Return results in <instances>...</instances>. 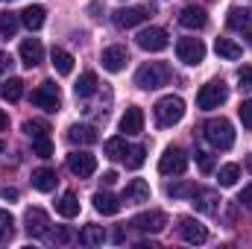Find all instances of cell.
<instances>
[{
    "label": "cell",
    "instance_id": "46",
    "mask_svg": "<svg viewBox=\"0 0 252 249\" xmlns=\"http://www.w3.org/2000/svg\"><path fill=\"white\" fill-rule=\"evenodd\" d=\"M138 249H158L156 241H144V244H138Z\"/></svg>",
    "mask_w": 252,
    "mask_h": 249
},
{
    "label": "cell",
    "instance_id": "43",
    "mask_svg": "<svg viewBox=\"0 0 252 249\" xmlns=\"http://www.w3.org/2000/svg\"><path fill=\"white\" fill-rule=\"evenodd\" d=\"M53 241H59V244H67V241H70V232H67V229H59V232L53 235Z\"/></svg>",
    "mask_w": 252,
    "mask_h": 249
},
{
    "label": "cell",
    "instance_id": "19",
    "mask_svg": "<svg viewBox=\"0 0 252 249\" xmlns=\"http://www.w3.org/2000/svg\"><path fill=\"white\" fill-rule=\"evenodd\" d=\"M91 202H94V208H97L100 214H106V217H115V214L121 211V199H118L115 193H109V190H97Z\"/></svg>",
    "mask_w": 252,
    "mask_h": 249
},
{
    "label": "cell",
    "instance_id": "30",
    "mask_svg": "<svg viewBox=\"0 0 252 249\" xmlns=\"http://www.w3.org/2000/svg\"><path fill=\"white\" fill-rule=\"evenodd\" d=\"M56 211H59L62 217H67V220L76 217V214H79V199H76V193H64L62 199L56 202Z\"/></svg>",
    "mask_w": 252,
    "mask_h": 249
},
{
    "label": "cell",
    "instance_id": "32",
    "mask_svg": "<svg viewBox=\"0 0 252 249\" xmlns=\"http://www.w3.org/2000/svg\"><path fill=\"white\" fill-rule=\"evenodd\" d=\"M18 24H21V15H12V12H0V35L12 38L18 32Z\"/></svg>",
    "mask_w": 252,
    "mask_h": 249
},
{
    "label": "cell",
    "instance_id": "25",
    "mask_svg": "<svg viewBox=\"0 0 252 249\" xmlns=\"http://www.w3.org/2000/svg\"><path fill=\"white\" fill-rule=\"evenodd\" d=\"M44 6H27L24 12H21V24L24 27H30V30H41L44 27Z\"/></svg>",
    "mask_w": 252,
    "mask_h": 249
},
{
    "label": "cell",
    "instance_id": "42",
    "mask_svg": "<svg viewBox=\"0 0 252 249\" xmlns=\"http://www.w3.org/2000/svg\"><path fill=\"white\" fill-rule=\"evenodd\" d=\"M238 202H241V205H247V208H252V185L241 190V196H238Z\"/></svg>",
    "mask_w": 252,
    "mask_h": 249
},
{
    "label": "cell",
    "instance_id": "45",
    "mask_svg": "<svg viewBox=\"0 0 252 249\" xmlns=\"http://www.w3.org/2000/svg\"><path fill=\"white\" fill-rule=\"evenodd\" d=\"M103 182H106V185H115V182H118V173H115V170L103 173Z\"/></svg>",
    "mask_w": 252,
    "mask_h": 249
},
{
    "label": "cell",
    "instance_id": "17",
    "mask_svg": "<svg viewBox=\"0 0 252 249\" xmlns=\"http://www.w3.org/2000/svg\"><path fill=\"white\" fill-rule=\"evenodd\" d=\"M179 24H182L185 30H205L208 15H205L202 6H185V9L179 12Z\"/></svg>",
    "mask_w": 252,
    "mask_h": 249
},
{
    "label": "cell",
    "instance_id": "47",
    "mask_svg": "<svg viewBox=\"0 0 252 249\" xmlns=\"http://www.w3.org/2000/svg\"><path fill=\"white\" fill-rule=\"evenodd\" d=\"M6 126H9V118H6V112H3V109H0V132H3V129H6Z\"/></svg>",
    "mask_w": 252,
    "mask_h": 249
},
{
    "label": "cell",
    "instance_id": "31",
    "mask_svg": "<svg viewBox=\"0 0 252 249\" xmlns=\"http://www.w3.org/2000/svg\"><path fill=\"white\" fill-rule=\"evenodd\" d=\"M238 179H241V167H238V164H223L220 173H217V182H220L223 187L238 185Z\"/></svg>",
    "mask_w": 252,
    "mask_h": 249
},
{
    "label": "cell",
    "instance_id": "9",
    "mask_svg": "<svg viewBox=\"0 0 252 249\" xmlns=\"http://www.w3.org/2000/svg\"><path fill=\"white\" fill-rule=\"evenodd\" d=\"M164 226H167V214L164 211H156V208L132 217V229H138L144 235H158V232H164Z\"/></svg>",
    "mask_w": 252,
    "mask_h": 249
},
{
    "label": "cell",
    "instance_id": "35",
    "mask_svg": "<svg viewBox=\"0 0 252 249\" xmlns=\"http://www.w3.org/2000/svg\"><path fill=\"white\" fill-rule=\"evenodd\" d=\"M15 235V217L9 211H0V244H9Z\"/></svg>",
    "mask_w": 252,
    "mask_h": 249
},
{
    "label": "cell",
    "instance_id": "24",
    "mask_svg": "<svg viewBox=\"0 0 252 249\" xmlns=\"http://www.w3.org/2000/svg\"><path fill=\"white\" fill-rule=\"evenodd\" d=\"M50 59H53V67H56V73H59V76H70V73H73V56H70L67 50L53 47Z\"/></svg>",
    "mask_w": 252,
    "mask_h": 249
},
{
    "label": "cell",
    "instance_id": "37",
    "mask_svg": "<svg viewBox=\"0 0 252 249\" xmlns=\"http://www.w3.org/2000/svg\"><path fill=\"white\" fill-rule=\"evenodd\" d=\"M24 132H27V135H30V141H32V138L47 135V132H50V126L44 124V121H27V124H24Z\"/></svg>",
    "mask_w": 252,
    "mask_h": 249
},
{
    "label": "cell",
    "instance_id": "49",
    "mask_svg": "<svg viewBox=\"0 0 252 249\" xmlns=\"http://www.w3.org/2000/svg\"><path fill=\"white\" fill-rule=\"evenodd\" d=\"M3 150H6V144H3V141H0V156H3Z\"/></svg>",
    "mask_w": 252,
    "mask_h": 249
},
{
    "label": "cell",
    "instance_id": "27",
    "mask_svg": "<svg viewBox=\"0 0 252 249\" xmlns=\"http://www.w3.org/2000/svg\"><path fill=\"white\" fill-rule=\"evenodd\" d=\"M217 193L214 190H202V187H196L193 190V205L199 208V211H205V214H217Z\"/></svg>",
    "mask_w": 252,
    "mask_h": 249
},
{
    "label": "cell",
    "instance_id": "36",
    "mask_svg": "<svg viewBox=\"0 0 252 249\" xmlns=\"http://www.w3.org/2000/svg\"><path fill=\"white\" fill-rule=\"evenodd\" d=\"M32 153H35L38 158H50V156H53V141H50V135L32 138Z\"/></svg>",
    "mask_w": 252,
    "mask_h": 249
},
{
    "label": "cell",
    "instance_id": "38",
    "mask_svg": "<svg viewBox=\"0 0 252 249\" xmlns=\"http://www.w3.org/2000/svg\"><path fill=\"white\" fill-rule=\"evenodd\" d=\"M193 190H196V185H190V182H176V185H167V193H170L173 199H182V196H193Z\"/></svg>",
    "mask_w": 252,
    "mask_h": 249
},
{
    "label": "cell",
    "instance_id": "28",
    "mask_svg": "<svg viewBox=\"0 0 252 249\" xmlns=\"http://www.w3.org/2000/svg\"><path fill=\"white\" fill-rule=\"evenodd\" d=\"M97 73L94 70H85L79 79H76V85H73V91H76V97H91L94 91H97Z\"/></svg>",
    "mask_w": 252,
    "mask_h": 249
},
{
    "label": "cell",
    "instance_id": "13",
    "mask_svg": "<svg viewBox=\"0 0 252 249\" xmlns=\"http://www.w3.org/2000/svg\"><path fill=\"white\" fill-rule=\"evenodd\" d=\"M229 27L252 41V9L250 6H232L229 9Z\"/></svg>",
    "mask_w": 252,
    "mask_h": 249
},
{
    "label": "cell",
    "instance_id": "41",
    "mask_svg": "<svg viewBox=\"0 0 252 249\" xmlns=\"http://www.w3.org/2000/svg\"><path fill=\"white\" fill-rule=\"evenodd\" d=\"M196 164H199L202 173H211V170H214V158H211L208 153H196Z\"/></svg>",
    "mask_w": 252,
    "mask_h": 249
},
{
    "label": "cell",
    "instance_id": "10",
    "mask_svg": "<svg viewBox=\"0 0 252 249\" xmlns=\"http://www.w3.org/2000/svg\"><path fill=\"white\" fill-rule=\"evenodd\" d=\"M176 56L185 64H199L205 59V44L199 38H179L176 41Z\"/></svg>",
    "mask_w": 252,
    "mask_h": 249
},
{
    "label": "cell",
    "instance_id": "40",
    "mask_svg": "<svg viewBox=\"0 0 252 249\" xmlns=\"http://www.w3.org/2000/svg\"><path fill=\"white\" fill-rule=\"evenodd\" d=\"M238 82H241V88L252 91V67H250V64H244V67L238 70Z\"/></svg>",
    "mask_w": 252,
    "mask_h": 249
},
{
    "label": "cell",
    "instance_id": "34",
    "mask_svg": "<svg viewBox=\"0 0 252 249\" xmlns=\"http://www.w3.org/2000/svg\"><path fill=\"white\" fill-rule=\"evenodd\" d=\"M126 167L129 170H138V167H144V161H147V150L144 147H129L126 150Z\"/></svg>",
    "mask_w": 252,
    "mask_h": 249
},
{
    "label": "cell",
    "instance_id": "5",
    "mask_svg": "<svg viewBox=\"0 0 252 249\" xmlns=\"http://www.w3.org/2000/svg\"><path fill=\"white\" fill-rule=\"evenodd\" d=\"M188 170V156L182 147H167L164 156L158 158V173L164 176H182Z\"/></svg>",
    "mask_w": 252,
    "mask_h": 249
},
{
    "label": "cell",
    "instance_id": "2",
    "mask_svg": "<svg viewBox=\"0 0 252 249\" xmlns=\"http://www.w3.org/2000/svg\"><path fill=\"white\" fill-rule=\"evenodd\" d=\"M170 82V67L164 62H150V64H141L138 73H135V85L144 88V91H156L161 85Z\"/></svg>",
    "mask_w": 252,
    "mask_h": 249
},
{
    "label": "cell",
    "instance_id": "18",
    "mask_svg": "<svg viewBox=\"0 0 252 249\" xmlns=\"http://www.w3.org/2000/svg\"><path fill=\"white\" fill-rule=\"evenodd\" d=\"M124 202L126 205H141V202H150V185L144 179H132L124 190Z\"/></svg>",
    "mask_w": 252,
    "mask_h": 249
},
{
    "label": "cell",
    "instance_id": "39",
    "mask_svg": "<svg viewBox=\"0 0 252 249\" xmlns=\"http://www.w3.org/2000/svg\"><path fill=\"white\" fill-rule=\"evenodd\" d=\"M238 115H241V124L247 126V129H252V100H244V103H241Z\"/></svg>",
    "mask_w": 252,
    "mask_h": 249
},
{
    "label": "cell",
    "instance_id": "44",
    "mask_svg": "<svg viewBox=\"0 0 252 249\" xmlns=\"http://www.w3.org/2000/svg\"><path fill=\"white\" fill-rule=\"evenodd\" d=\"M0 196H3V199H18V190H15V187H3Z\"/></svg>",
    "mask_w": 252,
    "mask_h": 249
},
{
    "label": "cell",
    "instance_id": "4",
    "mask_svg": "<svg viewBox=\"0 0 252 249\" xmlns=\"http://www.w3.org/2000/svg\"><path fill=\"white\" fill-rule=\"evenodd\" d=\"M226 100H229V88H226L223 79H214V82L202 85L199 94H196V106L205 109V112H208V109H220Z\"/></svg>",
    "mask_w": 252,
    "mask_h": 249
},
{
    "label": "cell",
    "instance_id": "48",
    "mask_svg": "<svg viewBox=\"0 0 252 249\" xmlns=\"http://www.w3.org/2000/svg\"><path fill=\"white\" fill-rule=\"evenodd\" d=\"M9 64H12V59H9L6 53H0V67H9Z\"/></svg>",
    "mask_w": 252,
    "mask_h": 249
},
{
    "label": "cell",
    "instance_id": "8",
    "mask_svg": "<svg viewBox=\"0 0 252 249\" xmlns=\"http://www.w3.org/2000/svg\"><path fill=\"white\" fill-rule=\"evenodd\" d=\"M32 103L38 106V109H44V112H56L59 106H62V94H59V85L56 82H41L35 91H32Z\"/></svg>",
    "mask_w": 252,
    "mask_h": 249
},
{
    "label": "cell",
    "instance_id": "29",
    "mask_svg": "<svg viewBox=\"0 0 252 249\" xmlns=\"http://www.w3.org/2000/svg\"><path fill=\"white\" fill-rule=\"evenodd\" d=\"M103 241H106L103 226H85V229L79 232V244H82V247H100Z\"/></svg>",
    "mask_w": 252,
    "mask_h": 249
},
{
    "label": "cell",
    "instance_id": "3",
    "mask_svg": "<svg viewBox=\"0 0 252 249\" xmlns=\"http://www.w3.org/2000/svg\"><path fill=\"white\" fill-rule=\"evenodd\" d=\"M153 112H156L158 126H176L182 118H185V100L167 94V97H161V100L153 106Z\"/></svg>",
    "mask_w": 252,
    "mask_h": 249
},
{
    "label": "cell",
    "instance_id": "16",
    "mask_svg": "<svg viewBox=\"0 0 252 249\" xmlns=\"http://www.w3.org/2000/svg\"><path fill=\"white\" fill-rule=\"evenodd\" d=\"M18 53H21V62L27 64V67H35V64L44 62V47H41L38 38H24Z\"/></svg>",
    "mask_w": 252,
    "mask_h": 249
},
{
    "label": "cell",
    "instance_id": "1",
    "mask_svg": "<svg viewBox=\"0 0 252 249\" xmlns=\"http://www.w3.org/2000/svg\"><path fill=\"white\" fill-rule=\"evenodd\" d=\"M202 135H205V141H208L214 150H232V144H235V129H232V124H229L226 118H211V121H205Z\"/></svg>",
    "mask_w": 252,
    "mask_h": 249
},
{
    "label": "cell",
    "instance_id": "20",
    "mask_svg": "<svg viewBox=\"0 0 252 249\" xmlns=\"http://www.w3.org/2000/svg\"><path fill=\"white\" fill-rule=\"evenodd\" d=\"M67 141L70 144H97L100 141V135H97V129L94 126H85V124H73L67 129Z\"/></svg>",
    "mask_w": 252,
    "mask_h": 249
},
{
    "label": "cell",
    "instance_id": "11",
    "mask_svg": "<svg viewBox=\"0 0 252 249\" xmlns=\"http://www.w3.org/2000/svg\"><path fill=\"white\" fill-rule=\"evenodd\" d=\"M24 226H27V235H30V238H44V235H50V217H47L41 208H27Z\"/></svg>",
    "mask_w": 252,
    "mask_h": 249
},
{
    "label": "cell",
    "instance_id": "22",
    "mask_svg": "<svg viewBox=\"0 0 252 249\" xmlns=\"http://www.w3.org/2000/svg\"><path fill=\"white\" fill-rule=\"evenodd\" d=\"M32 187L41 190V193H50V190L56 187V170H50V167L32 170Z\"/></svg>",
    "mask_w": 252,
    "mask_h": 249
},
{
    "label": "cell",
    "instance_id": "21",
    "mask_svg": "<svg viewBox=\"0 0 252 249\" xmlns=\"http://www.w3.org/2000/svg\"><path fill=\"white\" fill-rule=\"evenodd\" d=\"M121 132H124V135H138V132H144V112H141L138 106L126 109V115L121 118Z\"/></svg>",
    "mask_w": 252,
    "mask_h": 249
},
{
    "label": "cell",
    "instance_id": "33",
    "mask_svg": "<svg viewBox=\"0 0 252 249\" xmlns=\"http://www.w3.org/2000/svg\"><path fill=\"white\" fill-rule=\"evenodd\" d=\"M126 150H129V147H126L124 135H118V138H109V141H106V156H109V158H115V161H118V158H126Z\"/></svg>",
    "mask_w": 252,
    "mask_h": 249
},
{
    "label": "cell",
    "instance_id": "23",
    "mask_svg": "<svg viewBox=\"0 0 252 249\" xmlns=\"http://www.w3.org/2000/svg\"><path fill=\"white\" fill-rule=\"evenodd\" d=\"M0 94H3L6 103H18V100L24 97V79H18V76L3 79V82H0Z\"/></svg>",
    "mask_w": 252,
    "mask_h": 249
},
{
    "label": "cell",
    "instance_id": "6",
    "mask_svg": "<svg viewBox=\"0 0 252 249\" xmlns=\"http://www.w3.org/2000/svg\"><path fill=\"white\" fill-rule=\"evenodd\" d=\"M150 15H153V9H150V6H124V9H115V12H112V21H115V27L129 30V27L144 24Z\"/></svg>",
    "mask_w": 252,
    "mask_h": 249
},
{
    "label": "cell",
    "instance_id": "15",
    "mask_svg": "<svg viewBox=\"0 0 252 249\" xmlns=\"http://www.w3.org/2000/svg\"><path fill=\"white\" fill-rule=\"evenodd\" d=\"M100 62H103V67H106L109 73H121L126 67V62H129V53H126V47L115 44V47H106V50H103Z\"/></svg>",
    "mask_w": 252,
    "mask_h": 249
},
{
    "label": "cell",
    "instance_id": "7",
    "mask_svg": "<svg viewBox=\"0 0 252 249\" xmlns=\"http://www.w3.org/2000/svg\"><path fill=\"white\" fill-rule=\"evenodd\" d=\"M135 41H138V47L147 50V53H161V50L170 44V38H167V32H164L161 27H147V30H141V32L135 35Z\"/></svg>",
    "mask_w": 252,
    "mask_h": 249
},
{
    "label": "cell",
    "instance_id": "26",
    "mask_svg": "<svg viewBox=\"0 0 252 249\" xmlns=\"http://www.w3.org/2000/svg\"><path fill=\"white\" fill-rule=\"evenodd\" d=\"M214 50H217V56H223V59H229V62H235V59L244 56V47L235 44L232 38H217V41H214Z\"/></svg>",
    "mask_w": 252,
    "mask_h": 249
},
{
    "label": "cell",
    "instance_id": "14",
    "mask_svg": "<svg viewBox=\"0 0 252 249\" xmlns=\"http://www.w3.org/2000/svg\"><path fill=\"white\" fill-rule=\"evenodd\" d=\"M179 235H182V241H188L193 247L208 241V229H205L199 220H193V217H182V220H179Z\"/></svg>",
    "mask_w": 252,
    "mask_h": 249
},
{
    "label": "cell",
    "instance_id": "12",
    "mask_svg": "<svg viewBox=\"0 0 252 249\" xmlns=\"http://www.w3.org/2000/svg\"><path fill=\"white\" fill-rule=\"evenodd\" d=\"M67 170H70L73 176H79V179H88V176H94V170H97V158H94L91 153H70V156H67Z\"/></svg>",
    "mask_w": 252,
    "mask_h": 249
}]
</instances>
